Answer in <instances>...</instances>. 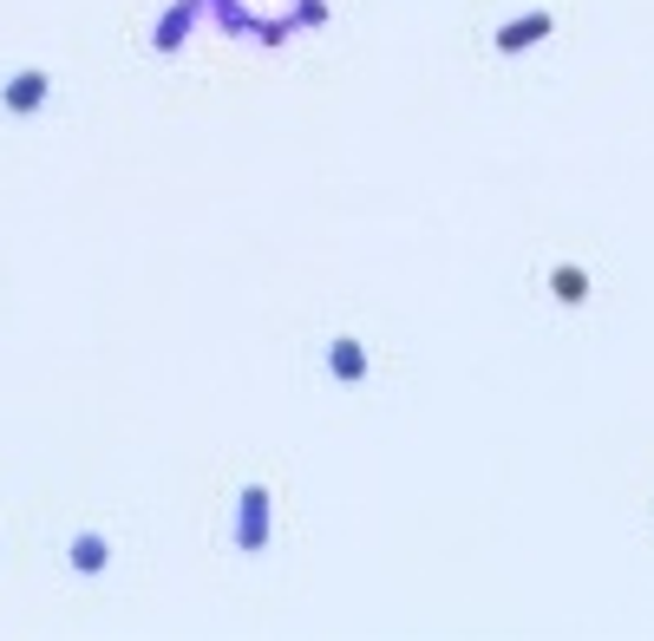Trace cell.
<instances>
[{
    "label": "cell",
    "instance_id": "4",
    "mask_svg": "<svg viewBox=\"0 0 654 641\" xmlns=\"http://www.w3.org/2000/svg\"><path fill=\"white\" fill-rule=\"evenodd\" d=\"M73 570H105V537H79L73 544Z\"/></svg>",
    "mask_w": 654,
    "mask_h": 641
},
{
    "label": "cell",
    "instance_id": "1",
    "mask_svg": "<svg viewBox=\"0 0 654 641\" xmlns=\"http://www.w3.org/2000/svg\"><path fill=\"white\" fill-rule=\"evenodd\" d=\"M0 105H7V112H40V105H46V72H13V79L0 85Z\"/></svg>",
    "mask_w": 654,
    "mask_h": 641
},
{
    "label": "cell",
    "instance_id": "3",
    "mask_svg": "<svg viewBox=\"0 0 654 641\" xmlns=\"http://www.w3.org/2000/svg\"><path fill=\"white\" fill-rule=\"evenodd\" d=\"M328 366H334L341 380H361V373H366V354L354 348V341H334V354H328Z\"/></svg>",
    "mask_w": 654,
    "mask_h": 641
},
{
    "label": "cell",
    "instance_id": "2",
    "mask_svg": "<svg viewBox=\"0 0 654 641\" xmlns=\"http://www.w3.org/2000/svg\"><path fill=\"white\" fill-rule=\"evenodd\" d=\"M537 33H550V13H523L517 27H505V33H498V53H517V46H530Z\"/></svg>",
    "mask_w": 654,
    "mask_h": 641
},
{
    "label": "cell",
    "instance_id": "5",
    "mask_svg": "<svg viewBox=\"0 0 654 641\" xmlns=\"http://www.w3.org/2000/svg\"><path fill=\"white\" fill-rule=\"evenodd\" d=\"M550 288H557V301H582V294H589V276H582V269H557Z\"/></svg>",
    "mask_w": 654,
    "mask_h": 641
}]
</instances>
